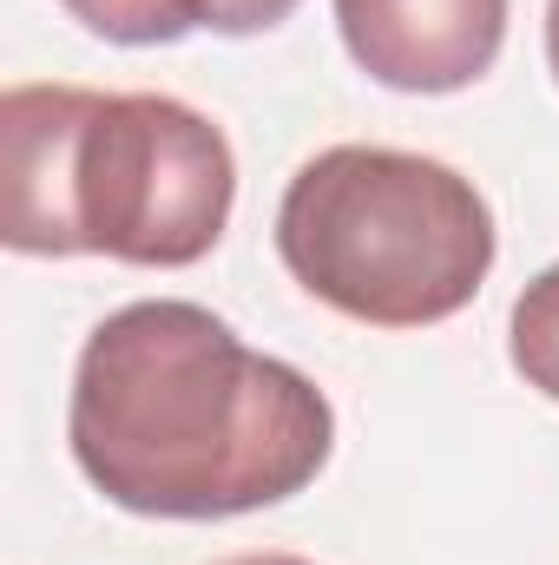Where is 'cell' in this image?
I'll list each match as a JSON object with an SVG mask.
<instances>
[{
  "mask_svg": "<svg viewBox=\"0 0 559 565\" xmlns=\"http://www.w3.org/2000/svg\"><path fill=\"white\" fill-rule=\"evenodd\" d=\"M66 440L80 473L126 513L238 520L329 467L336 408L204 302L158 296L113 309L86 335Z\"/></svg>",
  "mask_w": 559,
  "mask_h": 565,
  "instance_id": "cell-1",
  "label": "cell"
},
{
  "mask_svg": "<svg viewBox=\"0 0 559 565\" xmlns=\"http://www.w3.org/2000/svg\"><path fill=\"white\" fill-rule=\"evenodd\" d=\"M494 211L441 158L329 145L296 164L277 204V257L316 302L369 329L461 316L494 270Z\"/></svg>",
  "mask_w": 559,
  "mask_h": 565,
  "instance_id": "cell-2",
  "label": "cell"
},
{
  "mask_svg": "<svg viewBox=\"0 0 559 565\" xmlns=\"http://www.w3.org/2000/svg\"><path fill=\"white\" fill-rule=\"evenodd\" d=\"M86 257L184 270L218 250L238 204L231 139L184 99L99 93L73 171Z\"/></svg>",
  "mask_w": 559,
  "mask_h": 565,
  "instance_id": "cell-3",
  "label": "cell"
},
{
  "mask_svg": "<svg viewBox=\"0 0 559 565\" xmlns=\"http://www.w3.org/2000/svg\"><path fill=\"white\" fill-rule=\"evenodd\" d=\"M86 86H7L0 93V244L20 257H86L73 171L93 119Z\"/></svg>",
  "mask_w": 559,
  "mask_h": 565,
  "instance_id": "cell-4",
  "label": "cell"
},
{
  "mask_svg": "<svg viewBox=\"0 0 559 565\" xmlns=\"http://www.w3.org/2000/svg\"><path fill=\"white\" fill-rule=\"evenodd\" d=\"M349 60L389 93H461L507 40V0H336Z\"/></svg>",
  "mask_w": 559,
  "mask_h": 565,
  "instance_id": "cell-5",
  "label": "cell"
},
{
  "mask_svg": "<svg viewBox=\"0 0 559 565\" xmlns=\"http://www.w3.org/2000/svg\"><path fill=\"white\" fill-rule=\"evenodd\" d=\"M507 362L520 369L527 388H540L547 402H559V264H547L540 277L514 296V316H507Z\"/></svg>",
  "mask_w": 559,
  "mask_h": 565,
  "instance_id": "cell-6",
  "label": "cell"
},
{
  "mask_svg": "<svg viewBox=\"0 0 559 565\" xmlns=\"http://www.w3.org/2000/svg\"><path fill=\"white\" fill-rule=\"evenodd\" d=\"M60 7L113 46H171L198 26L191 0H60Z\"/></svg>",
  "mask_w": 559,
  "mask_h": 565,
  "instance_id": "cell-7",
  "label": "cell"
},
{
  "mask_svg": "<svg viewBox=\"0 0 559 565\" xmlns=\"http://www.w3.org/2000/svg\"><path fill=\"white\" fill-rule=\"evenodd\" d=\"M303 0H191V20L211 26V33H231V40H251V33H271L296 13Z\"/></svg>",
  "mask_w": 559,
  "mask_h": 565,
  "instance_id": "cell-8",
  "label": "cell"
},
{
  "mask_svg": "<svg viewBox=\"0 0 559 565\" xmlns=\"http://www.w3.org/2000/svg\"><path fill=\"white\" fill-rule=\"evenodd\" d=\"M218 565H309L296 553H238V559H218Z\"/></svg>",
  "mask_w": 559,
  "mask_h": 565,
  "instance_id": "cell-9",
  "label": "cell"
},
{
  "mask_svg": "<svg viewBox=\"0 0 559 565\" xmlns=\"http://www.w3.org/2000/svg\"><path fill=\"white\" fill-rule=\"evenodd\" d=\"M547 66L559 79V0H547Z\"/></svg>",
  "mask_w": 559,
  "mask_h": 565,
  "instance_id": "cell-10",
  "label": "cell"
}]
</instances>
